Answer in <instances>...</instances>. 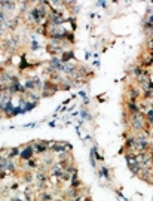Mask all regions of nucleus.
<instances>
[{"instance_id": "obj_17", "label": "nucleus", "mask_w": 153, "mask_h": 201, "mask_svg": "<svg viewBox=\"0 0 153 201\" xmlns=\"http://www.w3.org/2000/svg\"><path fill=\"white\" fill-rule=\"evenodd\" d=\"M152 5H153V0H152Z\"/></svg>"}, {"instance_id": "obj_15", "label": "nucleus", "mask_w": 153, "mask_h": 201, "mask_svg": "<svg viewBox=\"0 0 153 201\" xmlns=\"http://www.w3.org/2000/svg\"><path fill=\"white\" fill-rule=\"evenodd\" d=\"M92 66L98 69V67H100V61H98V60H95V61H92Z\"/></svg>"}, {"instance_id": "obj_6", "label": "nucleus", "mask_w": 153, "mask_h": 201, "mask_svg": "<svg viewBox=\"0 0 153 201\" xmlns=\"http://www.w3.org/2000/svg\"><path fill=\"white\" fill-rule=\"evenodd\" d=\"M59 58L63 60V63H70V61H73V60H76V58H74V51H73V49L64 51L63 55H61Z\"/></svg>"}, {"instance_id": "obj_19", "label": "nucleus", "mask_w": 153, "mask_h": 201, "mask_svg": "<svg viewBox=\"0 0 153 201\" xmlns=\"http://www.w3.org/2000/svg\"><path fill=\"white\" fill-rule=\"evenodd\" d=\"M128 2H129V0H128Z\"/></svg>"}, {"instance_id": "obj_5", "label": "nucleus", "mask_w": 153, "mask_h": 201, "mask_svg": "<svg viewBox=\"0 0 153 201\" xmlns=\"http://www.w3.org/2000/svg\"><path fill=\"white\" fill-rule=\"evenodd\" d=\"M19 17H15V18H9L6 23H5V25H6V30H11V31H14L16 27H18V24H19Z\"/></svg>"}, {"instance_id": "obj_8", "label": "nucleus", "mask_w": 153, "mask_h": 201, "mask_svg": "<svg viewBox=\"0 0 153 201\" xmlns=\"http://www.w3.org/2000/svg\"><path fill=\"white\" fill-rule=\"evenodd\" d=\"M89 162H91V165H92L94 170H97V158H95L92 151H89Z\"/></svg>"}, {"instance_id": "obj_1", "label": "nucleus", "mask_w": 153, "mask_h": 201, "mask_svg": "<svg viewBox=\"0 0 153 201\" xmlns=\"http://www.w3.org/2000/svg\"><path fill=\"white\" fill-rule=\"evenodd\" d=\"M128 121H129V127H131L132 131H140V130L150 128V125L147 124V119H146V115H143L141 112L129 113Z\"/></svg>"}, {"instance_id": "obj_18", "label": "nucleus", "mask_w": 153, "mask_h": 201, "mask_svg": "<svg viewBox=\"0 0 153 201\" xmlns=\"http://www.w3.org/2000/svg\"><path fill=\"white\" fill-rule=\"evenodd\" d=\"M0 3H2V0H0Z\"/></svg>"}, {"instance_id": "obj_12", "label": "nucleus", "mask_w": 153, "mask_h": 201, "mask_svg": "<svg viewBox=\"0 0 153 201\" xmlns=\"http://www.w3.org/2000/svg\"><path fill=\"white\" fill-rule=\"evenodd\" d=\"M97 6H100V8H103V9H107L109 8V3L106 2V0H98V2L95 3Z\"/></svg>"}, {"instance_id": "obj_3", "label": "nucleus", "mask_w": 153, "mask_h": 201, "mask_svg": "<svg viewBox=\"0 0 153 201\" xmlns=\"http://www.w3.org/2000/svg\"><path fill=\"white\" fill-rule=\"evenodd\" d=\"M30 145H31L34 154H45L46 151H49V145L46 140H36V142H31Z\"/></svg>"}, {"instance_id": "obj_16", "label": "nucleus", "mask_w": 153, "mask_h": 201, "mask_svg": "<svg viewBox=\"0 0 153 201\" xmlns=\"http://www.w3.org/2000/svg\"><path fill=\"white\" fill-rule=\"evenodd\" d=\"M85 57H86V60H89V58H91V52H86V55H85Z\"/></svg>"}, {"instance_id": "obj_11", "label": "nucleus", "mask_w": 153, "mask_h": 201, "mask_svg": "<svg viewBox=\"0 0 153 201\" xmlns=\"http://www.w3.org/2000/svg\"><path fill=\"white\" fill-rule=\"evenodd\" d=\"M77 3V0H63V5H64V8L68 10L71 6H74Z\"/></svg>"}, {"instance_id": "obj_2", "label": "nucleus", "mask_w": 153, "mask_h": 201, "mask_svg": "<svg viewBox=\"0 0 153 201\" xmlns=\"http://www.w3.org/2000/svg\"><path fill=\"white\" fill-rule=\"evenodd\" d=\"M18 45H19L18 36H9V37H5V40H3V48H5L6 51L14 52V51L18 48Z\"/></svg>"}, {"instance_id": "obj_13", "label": "nucleus", "mask_w": 153, "mask_h": 201, "mask_svg": "<svg viewBox=\"0 0 153 201\" xmlns=\"http://www.w3.org/2000/svg\"><path fill=\"white\" fill-rule=\"evenodd\" d=\"M116 195L119 197V198H122V200H128L124 194H122V191H120V189H116Z\"/></svg>"}, {"instance_id": "obj_14", "label": "nucleus", "mask_w": 153, "mask_h": 201, "mask_svg": "<svg viewBox=\"0 0 153 201\" xmlns=\"http://www.w3.org/2000/svg\"><path fill=\"white\" fill-rule=\"evenodd\" d=\"M49 127H52V128H55V127H58V124H57V119L51 121V122H49Z\"/></svg>"}, {"instance_id": "obj_10", "label": "nucleus", "mask_w": 153, "mask_h": 201, "mask_svg": "<svg viewBox=\"0 0 153 201\" xmlns=\"http://www.w3.org/2000/svg\"><path fill=\"white\" fill-rule=\"evenodd\" d=\"M25 168H39V162L36 160H33V158H30V160H27V167Z\"/></svg>"}, {"instance_id": "obj_4", "label": "nucleus", "mask_w": 153, "mask_h": 201, "mask_svg": "<svg viewBox=\"0 0 153 201\" xmlns=\"http://www.w3.org/2000/svg\"><path fill=\"white\" fill-rule=\"evenodd\" d=\"M34 156V151H33V147H31V145H27V146H24V147H21V152H19V160L21 161H27V160H30V158H33Z\"/></svg>"}, {"instance_id": "obj_7", "label": "nucleus", "mask_w": 153, "mask_h": 201, "mask_svg": "<svg viewBox=\"0 0 153 201\" xmlns=\"http://www.w3.org/2000/svg\"><path fill=\"white\" fill-rule=\"evenodd\" d=\"M30 48H31V51H39V49H42V45H40L39 42H37L36 36L31 37V45H30Z\"/></svg>"}, {"instance_id": "obj_9", "label": "nucleus", "mask_w": 153, "mask_h": 201, "mask_svg": "<svg viewBox=\"0 0 153 201\" xmlns=\"http://www.w3.org/2000/svg\"><path fill=\"white\" fill-rule=\"evenodd\" d=\"M68 12H70L71 15H73V17H76V15L80 12V5H79V3H76L74 6H71V8L68 9Z\"/></svg>"}]
</instances>
